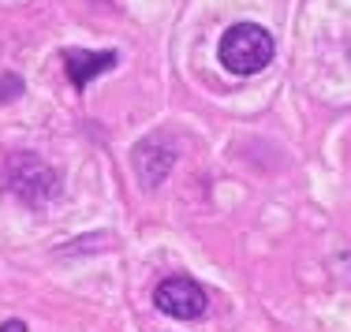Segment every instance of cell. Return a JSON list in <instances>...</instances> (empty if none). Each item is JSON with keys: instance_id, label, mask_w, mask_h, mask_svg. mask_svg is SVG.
I'll return each instance as SVG.
<instances>
[{"instance_id": "cell-1", "label": "cell", "mask_w": 351, "mask_h": 332, "mask_svg": "<svg viewBox=\"0 0 351 332\" xmlns=\"http://www.w3.org/2000/svg\"><path fill=\"white\" fill-rule=\"evenodd\" d=\"M221 64L236 75H258L273 60V34L258 23H236L221 38Z\"/></svg>"}, {"instance_id": "cell-2", "label": "cell", "mask_w": 351, "mask_h": 332, "mask_svg": "<svg viewBox=\"0 0 351 332\" xmlns=\"http://www.w3.org/2000/svg\"><path fill=\"white\" fill-rule=\"evenodd\" d=\"M154 303L161 314H169L176 321H191V318H202L206 314V292L187 277H169L157 284Z\"/></svg>"}, {"instance_id": "cell-3", "label": "cell", "mask_w": 351, "mask_h": 332, "mask_svg": "<svg viewBox=\"0 0 351 332\" xmlns=\"http://www.w3.org/2000/svg\"><path fill=\"white\" fill-rule=\"evenodd\" d=\"M8 179H12V187L19 190L27 202H45L56 190V176L49 172V164L38 161V157H30V153L15 157L12 168H8Z\"/></svg>"}, {"instance_id": "cell-4", "label": "cell", "mask_w": 351, "mask_h": 332, "mask_svg": "<svg viewBox=\"0 0 351 332\" xmlns=\"http://www.w3.org/2000/svg\"><path fill=\"white\" fill-rule=\"evenodd\" d=\"M172 164H176V153L161 142V138H146V142H138V149H135V172H138L142 183H149V187L165 183V176H169Z\"/></svg>"}, {"instance_id": "cell-5", "label": "cell", "mask_w": 351, "mask_h": 332, "mask_svg": "<svg viewBox=\"0 0 351 332\" xmlns=\"http://www.w3.org/2000/svg\"><path fill=\"white\" fill-rule=\"evenodd\" d=\"M64 64H68L71 82L82 90L90 79H97L101 71L116 68V53H82V49H71V53H64Z\"/></svg>"}, {"instance_id": "cell-6", "label": "cell", "mask_w": 351, "mask_h": 332, "mask_svg": "<svg viewBox=\"0 0 351 332\" xmlns=\"http://www.w3.org/2000/svg\"><path fill=\"white\" fill-rule=\"evenodd\" d=\"M23 90V82L15 79V75H8V79H0V101H8V97H15Z\"/></svg>"}]
</instances>
